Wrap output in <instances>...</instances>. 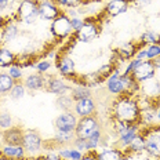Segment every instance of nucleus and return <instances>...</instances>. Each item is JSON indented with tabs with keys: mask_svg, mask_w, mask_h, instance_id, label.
Returning a JSON list of instances; mask_svg holds the SVG:
<instances>
[{
	"mask_svg": "<svg viewBox=\"0 0 160 160\" xmlns=\"http://www.w3.org/2000/svg\"><path fill=\"white\" fill-rule=\"evenodd\" d=\"M126 153L123 149L113 146V148L104 149L101 152H97V160H123Z\"/></svg>",
	"mask_w": 160,
	"mask_h": 160,
	"instance_id": "obj_24",
	"label": "nucleus"
},
{
	"mask_svg": "<svg viewBox=\"0 0 160 160\" xmlns=\"http://www.w3.org/2000/svg\"><path fill=\"white\" fill-rule=\"evenodd\" d=\"M40 158H42V160H64L58 153H52V152H47L46 155L40 156Z\"/></svg>",
	"mask_w": 160,
	"mask_h": 160,
	"instance_id": "obj_40",
	"label": "nucleus"
},
{
	"mask_svg": "<svg viewBox=\"0 0 160 160\" xmlns=\"http://www.w3.org/2000/svg\"><path fill=\"white\" fill-rule=\"evenodd\" d=\"M152 0H134L132 3H137V4H139V6H145V4H149Z\"/></svg>",
	"mask_w": 160,
	"mask_h": 160,
	"instance_id": "obj_44",
	"label": "nucleus"
},
{
	"mask_svg": "<svg viewBox=\"0 0 160 160\" xmlns=\"http://www.w3.org/2000/svg\"><path fill=\"white\" fill-rule=\"evenodd\" d=\"M14 119L8 112H2L0 113V132L6 131V130L14 127Z\"/></svg>",
	"mask_w": 160,
	"mask_h": 160,
	"instance_id": "obj_34",
	"label": "nucleus"
},
{
	"mask_svg": "<svg viewBox=\"0 0 160 160\" xmlns=\"http://www.w3.org/2000/svg\"><path fill=\"white\" fill-rule=\"evenodd\" d=\"M127 2H130V3H131V4H132V2H134V0H127Z\"/></svg>",
	"mask_w": 160,
	"mask_h": 160,
	"instance_id": "obj_49",
	"label": "nucleus"
},
{
	"mask_svg": "<svg viewBox=\"0 0 160 160\" xmlns=\"http://www.w3.org/2000/svg\"><path fill=\"white\" fill-rule=\"evenodd\" d=\"M58 7H64L65 10L69 8H79L80 4L83 3V0H52Z\"/></svg>",
	"mask_w": 160,
	"mask_h": 160,
	"instance_id": "obj_36",
	"label": "nucleus"
},
{
	"mask_svg": "<svg viewBox=\"0 0 160 160\" xmlns=\"http://www.w3.org/2000/svg\"><path fill=\"white\" fill-rule=\"evenodd\" d=\"M55 66L58 69L59 75L64 78L73 79L76 76V69H75V62L69 55H59L57 57Z\"/></svg>",
	"mask_w": 160,
	"mask_h": 160,
	"instance_id": "obj_18",
	"label": "nucleus"
},
{
	"mask_svg": "<svg viewBox=\"0 0 160 160\" xmlns=\"http://www.w3.org/2000/svg\"><path fill=\"white\" fill-rule=\"evenodd\" d=\"M111 113L115 122H122L126 124H138L141 108H139L137 95H119L113 101Z\"/></svg>",
	"mask_w": 160,
	"mask_h": 160,
	"instance_id": "obj_1",
	"label": "nucleus"
},
{
	"mask_svg": "<svg viewBox=\"0 0 160 160\" xmlns=\"http://www.w3.org/2000/svg\"><path fill=\"white\" fill-rule=\"evenodd\" d=\"M139 131H141V126H139V124H131L124 134H122V135L118 137V141H116L115 146H118V148H120V149H123V151H124V149L128 146L130 142L132 141V138H134V137L138 134Z\"/></svg>",
	"mask_w": 160,
	"mask_h": 160,
	"instance_id": "obj_23",
	"label": "nucleus"
},
{
	"mask_svg": "<svg viewBox=\"0 0 160 160\" xmlns=\"http://www.w3.org/2000/svg\"><path fill=\"white\" fill-rule=\"evenodd\" d=\"M105 87L109 94L112 95L119 97L124 94V87H123V82H122V72H120L119 68H115L112 75L105 80Z\"/></svg>",
	"mask_w": 160,
	"mask_h": 160,
	"instance_id": "obj_16",
	"label": "nucleus"
},
{
	"mask_svg": "<svg viewBox=\"0 0 160 160\" xmlns=\"http://www.w3.org/2000/svg\"><path fill=\"white\" fill-rule=\"evenodd\" d=\"M134 58L139 59V61H148V57H146V50H145V47H141V48H139Z\"/></svg>",
	"mask_w": 160,
	"mask_h": 160,
	"instance_id": "obj_41",
	"label": "nucleus"
},
{
	"mask_svg": "<svg viewBox=\"0 0 160 160\" xmlns=\"http://www.w3.org/2000/svg\"><path fill=\"white\" fill-rule=\"evenodd\" d=\"M10 4V0H0V10L7 8Z\"/></svg>",
	"mask_w": 160,
	"mask_h": 160,
	"instance_id": "obj_43",
	"label": "nucleus"
},
{
	"mask_svg": "<svg viewBox=\"0 0 160 160\" xmlns=\"http://www.w3.org/2000/svg\"><path fill=\"white\" fill-rule=\"evenodd\" d=\"M71 97L75 101H79V99H83V98H88V97H92V92H91V88L87 87V86H83V84H78L76 87L72 88V92H71Z\"/></svg>",
	"mask_w": 160,
	"mask_h": 160,
	"instance_id": "obj_29",
	"label": "nucleus"
},
{
	"mask_svg": "<svg viewBox=\"0 0 160 160\" xmlns=\"http://www.w3.org/2000/svg\"><path fill=\"white\" fill-rule=\"evenodd\" d=\"M138 43L142 46V47L149 46V44H155V43H160V33H156L153 31H146L141 35Z\"/></svg>",
	"mask_w": 160,
	"mask_h": 160,
	"instance_id": "obj_30",
	"label": "nucleus"
},
{
	"mask_svg": "<svg viewBox=\"0 0 160 160\" xmlns=\"http://www.w3.org/2000/svg\"><path fill=\"white\" fill-rule=\"evenodd\" d=\"M33 66H35V69H36V72H38V73L44 75V73H47L48 69L51 68V62H50L48 59H40V61L35 62Z\"/></svg>",
	"mask_w": 160,
	"mask_h": 160,
	"instance_id": "obj_38",
	"label": "nucleus"
},
{
	"mask_svg": "<svg viewBox=\"0 0 160 160\" xmlns=\"http://www.w3.org/2000/svg\"><path fill=\"white\" fill-rule=\"evenodd\" d=\"M102 141V131L99 130V131L94 132L91 137H88V138L86 139H79V138H75V141L72 142V146L76 149H79L80 152L86 153V152H95V149L99 146Z\"/></svg>",
	"mask_w": 160,
	"mask_h": 160,
	"instance_id": "obj_10",
	"label": "nucleus"
},
{
	"mask_svg": "<svg viewBox=\"0 0 160 160\" xmlns=\"http://www.w3.org/2000/svg\"><path fill=\"white\" fill-rule=\"evenodd\" d=\"M151 160H160V158H155V159H151Z\"/></svg>",
	"mask_w": 160,
	"mask_h": 160,
	"instance_id": "obj_48",
	"label": "nucleus"
},
{
	"mask_svg": "<svg viewBox=\"0 0 160 160\" xmlns=\"http://www.w3.org/2000/svg\"><path fill=\"white\" fill-rule=\"evenodd\" d=\"M43 138L39 131L33 128L24 130V137H22V146L28 156H36L43 151Z\"/></svg>",
	"mask_w": 160,
	"mask_h": 160,
	"instance_id": "obj_7",
	"label": "nucleus"
},
{
	"mask_svg": "<svg viewBox=\"0 0 160 160\" xmlns=\"http://www.w3.org/2000/svg\"><path fill=\"white\" fill-rule=\"evenodd\" d=\"M0 50H2V44H0Z\"/></svg>",
	"mask_w": 160,
	"mask_h": 160,
	"instance_id": "obj_50",
	"label": "nucleus"
},
{
	"mask_svg": "<svg viewBox=\"0 0 160 160\" xmlns=\"http://www.w3.org/2000/svg\"><path fill=\"white\" fill-rule=\"evenodd\" d=\"M71 24H72L73 32H78L79 29L83 26V24H84V19L80 18V17H72V18H71Z\"/></svg>",
	"mask_w": 160,
	"mask_h": 160,
	"instance_id": "obj_39",
	"label": "nucleus"
},
{
	"mask_svg": "<svg viewBox=\"0 0 160 160\" xmlns=\"http://www.w3.org/2000/svg\"><path fill=\"white\" fill-rule=\"evenodd\" d=\"M22 69L24 68L15 62L14 65H11L10 68H7V73L15 80V82H21V79L24 78V71H22Z\"/></svg>",
	"mask_w": 160,
	"mask_h": 160,
	"instance_id": "obj_35",
	"label": "nucleus"
},
{
	"mask_svg": "<svg viewBox=\"0 0 160 160\" xmlns=\"http://www.w3.org/2000/svg\"><path fill=\"white\" fill-rule=\"evenodd\" d=\"M50 32H51L52 38L57 40H66L71 38V36H73L75 32L72 29L71 18H69L65 11H62L54 21H51Z\"/></svg>",
	"mask_w": 160,
	"mask_h": 160,
	"instance_id": "obj_5",
	"label": "nucleus"
},
{
	"mask_svg": "<svg viewBox=\"0 0 160 160\" xmlns=\"http://www.w3.org/2000/svg\"><path fill=\"white\" fill-rule=\"evenodd\" d=\"M6 21H7V18H4V17H0V32H2L3 26L6 25Z\"/></svg>",
	"mask_w": 160,
	"mask_h": 160,
	"instance_id": "obj_46",
	"label": "nucleus"
},
{
	"mask_svg": "<svg viewBox=\"0 0 160 160\" xmlns=\"http://www.w3.org/2000/svg\"><path fill=\"white\" fill-rule=\"evenodd\" d=\"M99 130H101V124H99V120L95 113V115L80 118L78 120V124L75 128V137L79 139H86Z\"/></svg>",
	"mask_w": 160,
	"mask_h": 160,
	"instance_id": "obj_6",
	"label": "nucleus"
},
{
	"mask_svg": "<svg viewBox=\"0 0 160 160\" xmlns=\"http://www.w3.org/2000/svg\"><path fill=\"white\" fill-rule=\"evenodd\" d=\"M17 62V55L11 50L2 47L0 50V69H7Z\"/></svg>",
	"mask_w": 160,
	"mask_h": 160,
	"instance_id": "obj_26",
	"label": "nucleus"
},
{
	"mask_svg": "<svg viewBox=\"0 0 160 160\" xmlns=\"http://www.w3.org/2000/svg\"><path fill=\"white\" fill-rule=\"evenodd\" d=\"M75 132H69V131H58L57 130V134L54 137V141L58 144L59 146L62 145H69L75 141Z\"/></svg>",
	"mask_w": 160,
	"mask_h": 160,
	"instance_id": "obj_32",
	"label": "nucleus"
},
{
	"mask_svg": "<svg viewBox=\"0 0 160 160\" xmlns=\"http://www.w3.org/2000/svg\"><path fill=\"white\" fill-rule=\"evenodd\" d=\"M130 4L131 3L127 2V0H108V3L105 4L104 10H102V18H108V19H112V18H116V17L124 14L126 11L128 10Z\"/></svg>",
	"mask_w": 160,
	"mask_h": 160,
	"instance_id": "obj_9",
	"label": "nucleus"
},
{
	"mask_svg": "<svg viewBox=\"0 0 160 160\" xmlns=\"http://www.w3.org/2000/svg\"><path fill=\"white\" fill-rule=\"evenodd\" d=\"M80 160H97V152H86Z\"/></svg>",
	"mask_w": 160,
	"mask_h": 160,
	"instance_id": "obj_42",
	"label": "nucleus"
},
{
	"mask_svg": "<svg viewBox=\"0 0 160 160\" xmlns=\"http://www.w3.org/2000/svg\"><path fill=\"white\" fill-rule=\"evenodd\" d=\"M46 80H47V78L44 75L36 72V73L28 75L22 82H24V86L26 90H29V91H39V90H44Z\"/></svg>",
	"mask_w": 160,
	"mask_h": 160,
	"instance_id": "obj_20",
	"label": "nucleus"
},
{
	"mask_svg": "<svg viewBox=\"0 0 160 160\" xmlns=\"http://www.w3.org/2000/svg\"><path fill=\"white\" fill-rule=\"evenodd\" d=\"M73 113L80 119L86 118V116H91L97 113V101L94 97H88V98H83L79 101H75L73 105Z\"/></svg>",
	"mask_w": 160,
	"mask_h": 160,
	"instance_id": "obj_11",
	"label": "nucleus"
},
{
	"mask_svg": "<svg viewBox=\"0 0 160 160\" xmlns=\"http://www.w3.org/2000/svg\"><path fill=\"white\" fill-rule=\"evenodd\" d=\"M14 83H15V80L7 72H0V98L10 94Z\"/></svg>",
	"mask_w": 160,
	"mask_h": 160,
	"instance_id": "obj_27",
	"label": "nucleus"
},
{
	"mask_svg": "<svg viewBox=\"0 0 160 160\" xmlns=\"http://www.w3.org/2000/svg\"><path fill=\"white\" fill-rule=\"evenodd\" d=\"M141 152H145V137L141 131L137 134L132 141L128 144V146L124 149V153H131V155H135V153H141Z\"/></svg>",
	"mask_w": 160,
	"mask_h": 160,
	"instance_id": "obj_25",
	"label": "nucleus"
},
{
	"mask_svg": "<svg viewBox=\"0 0 160 160\" xmlns=\"http://www.w3.org/2000/svg\"><path fill=\"white\" fill-rule=\"evenodd\" d=\"M61 12V7H58L52 0H39V17L42 19L54 21Z\"/></svg>",
	"mask_w": 160,
	"mask_h": 160,
	"instance_id": "obj_14",
	"label": "nucleus"
},
{
	"mask_svg": "<svg viewBox=\"0 0 160 160\" xmlns=\"http://www.w3.org/2000/svg\"><path fill=\"white\" fill-rule=\"evenodd\" d=\"M79 118L75 115L72 111L68 112H62L61 115H58L55 118V128L58 131H69V132H75L76 124H78Z\"/></svg>",
	"mask_w": 160,
	"mask_h": 160,
	"instance_id": "obj_12",
	"label": "nucleus"
},
{
	"mask_svg": "<svg viewBox=\"0 0 160 160\" xmlns=\"http://www.w3.org/2000/svg\"><path fill=\"white\" fill-rule=\"evenodd\" d=\"M19 33V28H18V21L15 19V17L12 18H7L6 25L3 26L2 32H0V43L6 44V43L14 42Z\"/></svg>",
	"mask_w": 160,
	"mask_h": 160,
	"instance_id": "obj_17",
	"label": "nucleus"
},
{
	"mask_svg": "<svg viewBox=\"0 0 160 160\" xmlns=\"http://www.w3.org/2000/svg\"><path fill=\"white\" fill-rule=\"evenodd\" d=\"M73 105H75V99L71 97V94L59 95L57 98V108H59L62 112L73 111Z\"/></svg>",
	"mask_w": 160,
	"mask_h": 160,
	"instance_id": "obj_31",
	"label": "nucleus"
},
{
	"mask_svg": "<svg viewBox=\"0 0 160 160\" xmlns=\"http://www.w3.org/2000/svg\"><path fill=\"white\" fill-rule=\"evenodd\" d=\"M101 19L99 17L97 18L84 19V24L78 32L73 33V39L78 43H91L99 36L101 33Z\"/></svg>",
	"mask_w": 160,
	"mask_h": 160,
	"instance_id": "obj_3",
	"label": "nucleus"
},
{
	"mask_svg": "<svg viewBox=\"0 0 160 160\" xmlns=\"http://www.w3.org/2000/svg\"><path fill=\"white\" fill-rule=\"evenodd\" d=\"M39 17V0H21L15 11V19L25 25H33Z\"/></svg>",
	"mask_w": 160,
	"mask_h": 160,
	"instance_id": "obj_2",
	"label": "nucleus"
},
{
	"mask_svg": "<svg viewBox=\"0 0 160 160\" xmlns=\"http://www.w3.org/2000/svg\"><path fill=\"white\" fill-rule=\"evenodd\" d=\"M139 91H141V95L149 99H160V82L155 80V78L146 80L139 84Z\"/></svg>",
	"mask_w": 160,
	"mask_h": 160,
	"instance_id": "obj_19",
	"label": "nucleus"
},
{
	"mask_svg": "<svg viewBox=\"0 0 160 160\" xmlns=\"http://www.w3.org/2000/svg\"><path fill=\"white\" fill-rule=\"evenodd\" d=\"M25 160H42V158L40 156H28Z\"/></svg>",
	"mask_w": 160,
	"mask_h": 160,
	"instance_id": "obj_47",
	"label": "nucleus"
},
{
	"mask_svg": "<svg viewBox=\"0 0 160 160\" xmlns=\"http://www.w3.org/2000/svg\"><path fill=\"white\" fill-rule=\"evenodd\" d=\"M22 137H24V128L19 126H14L2 132L3 142L8 145H22Z\"/></svg>",
	"mask_w": 160,
	"mask_h": 160,
	"instance_id": "obj_22",
	"label": "nucleus"
},
{
	"mask_svg": "<svg viewBox=\"0 0 160 160\" xmlns=\"http://www.w3.org/2000/svg\"><path fill=\"white\" fill-rule=\"evenodd\" d=\"M72 86L65 82L64 78H58V76H47L46 80V87L44 90L57 97L59 95H66L72 92Z\"/></svg>",
	"mask_w": 160,
	"mask_h": 160,
	"instance_id": "obj_8",
	"label": "nucleus"
},
{
	"mask_svg": "<svg viewBox=\"0 0 160 160\" xmlns=\"http://www.w3.org/2000/svg\"><path fill=\"white\" fill-rule=\"evenodd\" d=\"M0 113H2V111H0Z\"/></svg>",
	"mask_w": 160,
	"mask_h": 160,
	"instance_id": "obj_51",
	"label": "nucleus"
},
{
	"mask_svg": "<svg viewBox=\"0 0 160 160\" xmlns=\"http://www.w3.org/2000/svg\"><path fill=\"white\" fill-rule=\"evenodd\" d=\"M146 50V57H148V61H152L156 57L160 55V43H155V44H149L145 46Z\"/></svg>",
	"mask_w": 160,
	"mask_h": 160,
	"instance_id": "obj_37",
	"label": "nucleus"
},
{
	"mask_svg": "<svg viewBox=\"0 0 160 160\" xmlns=\"http://www.w3.org/2000/svg\"><path fill=\"white\" fill-rule=\"evenodd\" d=\"M152 62H153V65H155L156 69H160V55L156 57L155 59H152Z\"/></svg>",
	"mask_w": 160,
	"mask_h": 160,
	"instance_id": "obj_45",
	"label": "nucleus"
},
{
	"mask_svg": "<svg viewBox=\"0 0 160 160\" xmlns=\"http://www.w3.org/2000/svg\"><path fill=\"white\" fill-rule=\"evenodd\" d=\"M142 46L139 44V43L128 42V43H124V44H122L120 47L113 50V54L116 55V58H118L120 62H124V61L128 62L134 58L135 54L138 52V50Z\"/></svg>",
	"mask_w": 160,
	"mask_h": 160,
	"instance_id": "obj_15",
	"label": "nucleus"
},
{
	"mask_svg": "<svg viewBox=\"0 0 160 160\" xmlns=\"http://www.w3.org/2000/svg\"><path fill=\"white\" fill-rule=\"evenodd\" d=\"M145 137V152L152 159L160 158V126L153 124L149 127H141Z\"/></svg>",
	"mask_w": 160,
	"mask_h": 160,
	"instance_id": "obj_4",
	"label": "nucleus"
},
{
	"mask_svg": "<svg viewBox=\"0 0 160 160\" xmlns=\"http://www.w3.org/2000/svg\"><path fill=\"white\" fill-rule=\"evenodd\" d=\"M26 94V88H25V86H24V82H15L14 83V86H12V88H11V91H10V97H11L12 99H21V98H24Z\"/></svg>",
	"mask_w": 160,
	"mask_h": 160,
	"instance_id": "obj_33",
	"label": "nucleus"
},
{
	"mask_svg": "<svg viewBox=\"0 0 160 160\" xmlns=\"http://www.w3.org/2000/svg\"><path fill=\"white\" fill-rule=\"evenodd\" d=\"M0 152L4 158H7L8 160H25L28 158L25 149L22 145H8L4 144L0 148Z\"/></svg>",
	"mask_w": 160,
	"mask_h": 160,
	"instance_id": "obj_21",
	"label": "nucleus"
},
{
	"mask_svg": "<svg viewBox=\"0 0 160 160\" xmlns=\"http://www.w3.org/2000/svg\"><path fill=\"white\" fill-rule=\"evenodd\" d=\"M156 71H158V69L155 68L152 61H142L141 64L132 71L131 76L134 78L135 82H138L139 84H141V83L146 82V80H151L155 78Z\"/></svg>",
	"mask_w": 160,
	"mask_h": 160,
	"instance_id": "obj_13",
	"label": "nucleus"
},
{
	"mask_svg": "<svg viewBox=\"0 0 160 160\" xmlns=\"http://www.w3.org/2000/svg\"><path fill=\"white\" fill-rule=\"evenodd\" d=\"M58 153L64 160H80L83 158L84 153L80 152L79 149L73 148V146H66V148H59L58 149Z\"/></svg>",
	"mask_w": 160,
	"mask_h": 160,
	"instance_id": "obj_28",
	"label": "nucleus"
}]
</instances>
